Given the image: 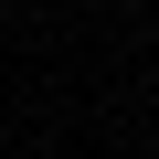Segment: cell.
<instances>
[{
  "label": "cell",
  "instance_id": "1",
  "mask_svg": "<svg viewBox=\"0 0 159 159\" xmlns=\"http://www.w3.org/2000/svg\"><path fill=\"white\" fill-rule=\"evenodd\" d=\"M148 159H159V148H148Z\"/></svg>",
  "mask_w": 159,
  "mask_h": 159
}]
</instances>
